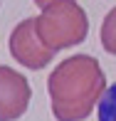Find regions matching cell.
Here are the masks:
<instances>
[{
    "mask_svg": "<svg viewBox=\"0 0 116 121\" xmlns=\"http://www.w3.org/2000/svg\"><path fill=\"white\" fill-rule=\"evenodd\" d=\"M47 91L57 121H84L106 91L101 64L89 54H72L49 72Z\"/></svg>",
    "mask_w": 116,
    "mask_h": 121,
    "instance_id": "cell-1",
    "label": "cell"
},
{
    "mask_svg": "<svg viewBox=\"0 0 116 121\" xmlns=\"http://www.w3.org/2000/svg\"><path fill=\"white\" fill-rule=\"evenodd\" d=\"M35 27L42 45L52 52L74 47L89 35L86 13L77 0H54L35 17Z\"/></svg>",
    "mask_w": 116,
    "mask_h": 121,
    "instance_id": "cell-2",
    "label": "cell"
},
{
    "mask_svg": "<svg viewBox=\"0 0 116 121\" xmlns=\"http://www.w3.org/2000/svg\"><path fill=\"white\" fill-rule=\"evenodd\" d=\"M10 54H13L15 62H20L27 69H45L54 59V52L45 47L42 40L37 37L35 17L17 22L15 30L10 32Z\"/></svg>",
    "mask_w": 116,
    "mask_h": 121,
    "instance_id": "cell-3",
    "label": "cell"
},
{
    "mask_svg": "<svg viewBox=\"0 0 116 121\" xmlns=\"http://www.w3.org/2000/svg\"><path fill=\"white\" fill-rule=\"evenodd\" d=\"M30 82L10 67H0V121L20 119L30 106Z\"/></svg>",
    "mask_w": 116,
    "mask_h": 121,
    "instance_id": "cell-4",
    "label": "cell"
},
{
    "mask_svg": "<svg viewBox=\"0 0 116 121\" xmlns=\"http://www.w3.org/2000/svg\"><path fill=\"white\" fill-rule=\"evenodd\" d=\"M96 121H116V82L106 86L101 101L96 104Z\"/></svg>",
    "mask_w": 116,
    "mask_h": 121,
    "instance_id": "cell-5",
    "label": "cell"
},
{
    "mask_svg": "<svg viewBox=\"0 0 116 121\" xmlns=\"http://www.w3.org/2000/svg\"><path fill=\"white\" fill-rule=\"evenodd\" d=\"M101 45L109 54H116V8L109 10L101 22Z\"/></svg>",
    "mask_w": 116,
    "mask_h": 121,
    "instance_id": "cell-6",
    "label": "cell"
},
{
    "mask_svg": "<svg viewBox=\"0 0 116 121\" xmlns=\"http://www.w3.org/2000/svg\"><path fill=\"white\" fill-rule=\"evenodd\" d=\"M52 3H54V0H35V5H40V8H42V10H45V8H47V5H52Z\"/></svg>",
    "mask_w": 116,
    "mask_h": 121,
    "instance_id": "cell-7",
    "label": "cell"
}]
</instances>
